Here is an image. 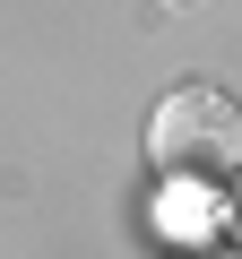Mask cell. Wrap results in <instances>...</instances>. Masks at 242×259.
<instances>
[{
	"label": "cell",
	"instance_id": "obj_1",
	"mask_svg": "<svg viewBox=\"0 0 242 259\" xmlns=\"http://www.w3.org/2000/svg\"><path fill=\"white\" fill-rule=\"evenodd\" d=\"M147 156H156L165 182H225V173H242V104L225 87H208V78L173 87L156 104V121H147Z\"/></svg>",
	"mask_w": 242,
	"mask_h": 259
},
{
	"label": "cell",
	"instance_id": "obj_2",
	"mask_svg": "<svg viewBox=\"0 0 242 259\" xmlns=\"http://www.w3.org/2000/svg\"><path fill=\"white\" fill-rule=\"evenodd\" d=\"M233 242H242V182H233Z\"/></svg>",
	"mask_w": 242,
	"mask_h": 259
}]
</instances>
